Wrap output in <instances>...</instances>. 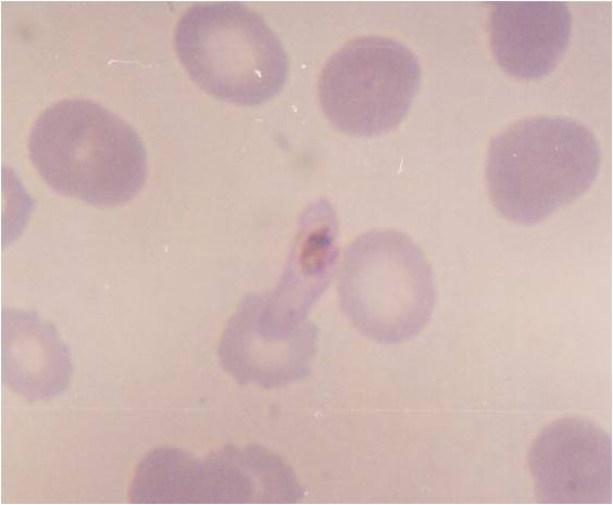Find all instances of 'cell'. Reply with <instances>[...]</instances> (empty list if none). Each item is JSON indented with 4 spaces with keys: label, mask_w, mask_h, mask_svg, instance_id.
<instances>
[{
    "label": "cell",
    "mask_w": 613,
    "mask_h": 505,
    "mask_svg": "<svg viewBox=\"0 0 613 505\" xmlns=\"http://www.w3.org/2000/svg\"><path fill=\"white\" fill-rule=\"evenodd\" d=\"M600 163L598 141L584 124L565 116H529L491 138L485 179L501 216L531 225L583 195Z\"/></svg>",
    "instance_id": "cell-2"
},
{
    "label": "cell",
    "mask_w": 613,
    "mask_h": 505,
    "mask_svg": "<svg viewBox=\"0 0 613 505\" xmlns=\"http://www.w3.org/2000/svg\"><path fill=\"white\" fill-rule=\"evenodd\" d=\"M177 55L210 94L243 105L276 94L288 75L282 40L264 17L238 1L189 5L175 26Z\"/></svg>",
    "instance_id": "cell-3"
},
{
    "label": "cell",
    "mask_w": 613,
    "mask_h": 505,
    "mask_svg": "<svg viewBox=\"0 0 613 505\" xmlns=\"http://www.w3.org/2000/svg\"><path fill=\"white\" fill-rule=\"evenodd\" d=\"M203 460L171 445L157 446L138 462L128 497L134 504L202 503Z\"/></svg>",
    "instance_id": "cell-11"
},
{
    "label": "cell",
    "mask_w": 613,
    "mask_h": 505,
    "mask_svg": "<svg viewBox=\"0 0 613 505\" xmlns=\"http://www.w3.org/2000/svg\"><path fill=\"white\" fill-rule=\"evenodd\" d=\"M340 308L351 325L376 342L416 337L436 303L431 267L405 233L371 230L346 249L338 275Z\"/></svg>",
    "instance_id": "cell-4"
},
{
    "label": "cell",
    "mask_w": 613,
    "mask_h": 505,
    "mask_svg": "<svg viewBox=\"0 0 613 505\" xmlns=\"http://www.w3.org/2000/svg\"><path fill=\"white\" fill-rule=\"evenodd\" d=\"M535 493L543 504H609L612 441L596 422L563 417L545 426L527 456Z\"/></svg>",
    "instance_id": "cell-7"
},
{
    "label": "cell",
    "mask_w": 613,
    "mask_h": 505,
    "mask_svg": "<svg viewBox=\"0 0 613 505\" xmlns=\"http://www.w3.org/2000/svg\"><path fill=\"white\" fill-rule=\"evenodd\" d=\"M28 152L49 187L93 205L129 201L147 177L139 134L88 98H65L48 105L33 124Z\"/></svg>",
    "instance_id": "cell-1"
},
{
    "label": "cell",
    "mask_w": 613,
    "mask_h": 505,
    "mask_svg": "<svg viewBox=\"0 0 613 505\" xmlns=\"http://www.w3.org/2000/svg\"><path fill=\"white\" fill-rule=\"evenodd\" d=\"M72 362L55 328L34 312L3 311V379L28 401L50 400L68 387Z\"/></svg>",
    "instance_id": "cell-9"
},
{
    "label": "cell",
    "mask_w": 613,
    "mask_h": 505,
    "mask_svg": "<svg viewBox=\"0 0 613 505\" xmlns=\"http://www.w3.org/2000/svg\"><path fill=\"white\" fill-rule=\"evenodd\" d=\"M416 54L380 35L355 37L325 62L317 83L321 108L340 131L374 136L397 126L421 85Z\"/></svg>",
    "instance_id": "cell-5"
},
{
    "label": "cell",
    "mask_w": 613,
    "mask_h": 505,
    "mask_svg": "<svg viewBox=\"0 0 613 505\" xmlns=\"http://www.w3.org/2000/svg\"><path fill=\"white\" fill-rule=\"evenodd\" d=\"M572 15L563 1H502L491 3L490 47L500 67L513 77L539 78L564 54Z\"/></svg>",
    "instance_id": "cell-8"
},
{
    "label": "cell",
    "mask_w": 613,
    "mask_h": 505,
    "mask_svg": "<svg viewBox=\"0 0 613 505\" xmlns=\"http://www.w3.org/2000/svg\"><path fill=\"white\" fill-rule=\"evenodd\" d=\"M313 303L286 285L249 293L225 325L217 349L221 367L239 384L279 388L310 375L317 329Z\"/></svg>",
    "instance_id": "cell-6"
},
{
    "label": "cell",
    "mask_w": 613,
    "mask_h": 505,
    "mask_svg": "<svg viewBox=\"0 0 613 505\" xmlns=\"http://www.w3.org/2000/svg\"><path fill=\"white\" fill-rule=\"evenodd\" d=\"M303 489L278 455L227 444L203 460L202 503H293Z\"/></svg>",
    "instance_id": "cell-10"
}]
</instances>
